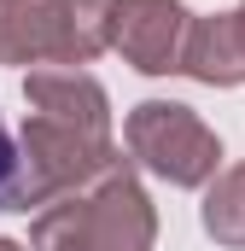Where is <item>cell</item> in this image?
Returning a JSON list of instances; mask_svg holds the SVG:
<instances>
[{
  "instance_id": "2",
  "label": "cell",
  "mask_w": 245,
  "mask_h": 251,
  "mask_svg": "<svg viewBox=\"0 0 245 251\" xmlns=\"http://www.w3.org/2000/svg\"><path fill=\"white\" fill-rule=\"evenodd\" d=\"M111 47V0H0V64H94Z\"/></svg>"
},
{
  "instance_id": "4",
  "label": "cell",
  "mask_w": 245,
  "mask_h": 251,
  "mask_svg": "<svg viewBox=\"0 0 245 251\" xmlns=\"http://www.w3.org/2000/svg\"><path fill=\"white\" fill-rule=\"evenodd\" d=\"M193 12L181 0H111V47L146 76H170L187 64Z\"/></svg>"
},
{
  "instance_id": "5",
  "label": "cell",
  "mask_w": 245,
  "mask_h": 251,
  "mask_svg": "<svg viewBox=\"0 0 245 251\" xmlns=\"http://www.w3.org/2000/svg\"><path fill=\"white\" fill-rule=\"evenodd\" d=\"M181 70L204 88H240L245 82V0L222 18H193V41H187Z\"/></svg>"
},
{
  "instance_id": "7",
  "label": "cell",
  "mask_w": 245,
  "mask_h": 251,
  "mask_svg": "<svg viewBox=\"0 0 245 251\" xmlns=\"http://www.w3.org/2000/svg\"><path fill=\"white\" fill-rule=\"evenodd\" d=\"M35 204V181H29V158H24V134L0 117V216L6 210H29Z\"/></svg>"
},
{
  "instance_id": "8",
  "label": "cell",
  "mask_w": 245,
  "mask_h": 251,
  "mask_svg": "<svg viewBox=\"0 0 245 251\" xmlns=\"http://www.w3.org/2000/svg\"><path fill=\"white\" fill-rule=\"evenodd\" d=\"M0 251H35V246H18V240H0Z\"/></svg>"
},
{
  "instance_id": "3",
  "label": "cell",
  "mask_w": 245,
  "mask_h": 251,
  "mask_svg": "<svg viewBox=\"0 0 245 251\" xmlns=\"http://www.w3.org/2000/svg\"><path fill=\"white\" fill-rule=\"evenodd\" d=\"M122 140L170 187H204V181H216L222 140L198 123L187 105H175V100H140L128 111V123H122Z\"/></svg>"
},
{
  "instance_id": "6",
  "label": "cell",
  "mask_w": 245,
  "mask_h": 251,
  "mask_svg": "<svg viewBox=\"0 0 245 251\" xmlns=\"http://www.w3.org/2000/svg\"><path fill=\"white\" fill-rule=\"evenodd\" d=\"M204 234L216 240V246H245V164L234 170H222L210 193H204Z\"/></svg>"
},
{
  "instance_id": "1",
  "label": "cell",
  "mask_w": 245,
  "mask_h": 251,
  "mask_svg": "<svg viewBox=\"0 0 245 251\" xmlns=\"http://www.w3.org/2000/svg\"><path fill=\"white\" fill-rule=\"evenodd\" d=\"M152 240H158V216L140 181L128 176V164L94 187L41 204V216L29 222L35 251H152Z\"/></svg>"
}]
</instances>
